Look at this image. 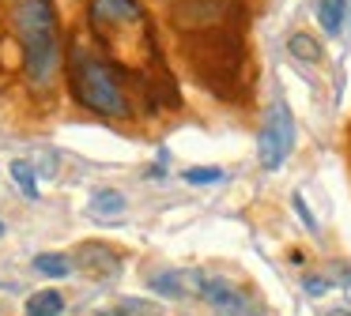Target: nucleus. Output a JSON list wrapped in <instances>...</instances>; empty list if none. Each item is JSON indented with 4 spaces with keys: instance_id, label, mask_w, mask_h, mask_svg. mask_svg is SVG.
Listing matches in <instances>:
<instances>
[{
    "instance_id": "7",
    "label": "nucleus",
    "mask_w": 351,
    "mask_h": 316,
    "mask_svg": "<svg viewBox=\"0 0 351 316\" xmlns=\"http://www.w3.org/2000/svg\"><path fill=\"white\" fill-rule=\"evenodd\" d=\"M197 293L208 301V305L223 308V313H230V316H253V305H250V298H245V293L238 290V286L223 282V278H204V275H200V286H197Z\"/></svg>"
},
{
    "instance_id": "11",
    "label": "nucleus",
    "mask_w": 351,
    "mask_h": 316,
    "mask_svg": "<svg viewBox=\"0 0 351 316\" xmlns=\"http://www.w3.org/2000/svg\"><path fill=\"white\" fill-rule=\"evenodd\" d=\"M91 211L99 218H114L125 211V196L117 192V188H99V192L91 196Z\"/></svg>"
},
{
    "instance_id": "16",
    "label": "nucleus",
    "mask_w": 351,
    "mask_h": 316,
    "mask_svg": "<svg viewBox=\"0 0 351 316\" xmlns=\"http://www.w3.org/2000/svg\"><path fill=\"white\" fill-rule=\"evenodd\" d=\"M110 316H159V308H155V305H147V301L125 298V301H117V308H114Z\"/></svg>"
},
{
    "instance_id": "21",
    "label": "nucleus",
    "mask_w": 351,
    "mask_h": 316,
    "mask_svg": "<svg viewBox=\"0 0 351 316\" xmlns=\"http://www.w3.org/2000/svg\"><path fill=\"white\" fill-rule=\"evenodd\" d=\"M0 237H4V222H0Z\"/></svg>"
},
{
    "instance_id": "17",
    "label": "nucleus",
    "mask_w": 351,
    "mask_h": 316,
    "mask_svg": "<svg viewBox=\"0 0 351 316\" xmlns=\"http://www.w3.org/2000/svg\"><path fill=\"white\" fill-rule=\"evenodd\" d=\"M185 181L189 185H215V181H223V170H185Z\"/></svg>"
},
{
    "instance_id": "13",
    "label": "nucleus",
    "mask_w": 351,
    "mask_h": 316,
    "mask_svg": "<svg viewBox=\"0 0 351 316\" xmlns=\"http://www.w3.org/2000/svg\"><path fill=\"white\" fill-rule=\"evenodd\" d=\"M8 170H12V181H16L19 188H23L27 200H38L42 192H38V177H34V166L27 162V158H16V162L8 166Z\"/></svg>"
},
{
    "instance_id": "18",
    "label": "nucleus",
    "mask_w": 351,
    "mask_h": 316,
    "mask_svg": "<svg viewBox=\"0 0 351 316\" xmlns=\"http://www.w3.org/2000/svg\"><path fill=\"white\" fill-rule=\"evenodd\" d=\"M328 290V282L325 278H317V275H310L306 278V293H313V298H317V293H325Z\"/></svg>"
},
{
    "instance_id": "19",
    "label": "nucleus",
    "mask_w": 351,
    "mask_h": 316,
    "mask_svg": "<svg viewBox=\"0 0 351 316\" xmlns=\"http://www.w3.org/2000/svg\"><path fill=\"white\" fill-rule=\"evenodd\" d=\"M295 211H298V215H302V222H306V226H310V230H317V222H313V215H310V207H306V203H302V196H295Z\"/></svg>"
},
{
    "instance_id": "20",
    "label": "nucleus",
    "mask_w": 351,
    "mask_h": 316,
    "mask_svg": "<svg viewBox=\"0 0 351 316\" xmlns=\"http://www.w3.org/2000/svg\"><path fill=\"white\" fill-rule=\"evenodd\" d=\"M328 316H348V313H343V308H336V313H328Z\"/></svg>"
},
{
    "instance_id": "12",
    "label": "nucleus",
    "mask_w": 351,
    "mask_h": 316,
    "mask_svg": "<svg viewBox=\"0 0 351 316\" xmlns=\"http://www.w3.org/2000/svg\"><path fill=\"white\" fill-rule=\"evenodd\" d=\"M193 275H178V271H162V275H152V290L162 293V298H185V282Z\"/></svg>"
},
{
    "instance_id": "3",
    "label": "nucleus",
    "mask_w": 351,
    "mask_h": 316,
    "mask_svg": "<svg viewBox=\"0 0 351 316\" xmlns=\"http://www.w3.org/2000/svg\"><path fill=\"white\" fill-rule=\"evenodd\" d=\"M69 87L84 109L99 113L106 120H129L132 117V102L125 94V87L117 83V68L110 60L87 53L84 45H76L69 57Z\"/></svg>"
},
{
    "instance_id": "5",
    "label": "nucleus",
    "mask_w": 351,
    "mask_h": 316,
    "mask_svg": "<svg viewBox=\"0 0 351 316\" xmlns=\"http://www.w3.org/2000/svg\"><path fill=\"white\" fill-rule=\"evenodd\" d=\"M242 23V0H174V27L182 34Z\"/></svg>"
},
{
    "instance_id": "2",
    "label": "nucleus",
    "mask_w": 351,
    "mask_h": 316,
    "mask_svg": "<svg viewBox=\"0 0 351 316\" xmlns=\"http://www.w3.org/2000/svg\"><path fill=\"white\" fill-rule=\"evenodd\" d=\"M19 49H23L27 83L34 90H49L61 68V23L53 0H16L12 8Z\"/></svg>"
},
{
    "instance_id": "9",
    "label": "nucleus",
    "mask_w": 351,
    "mask_h": 316,
    "mask_svg": "<svg viewBox=\"0 0 351 316\" xmlns=\"http://www.w3.org/2000/svg\"><path fill=\"white\" fill-rule=\"evenodd\" d=\"M317 23L328 38H336L348 23V0H317Z\"/></svg>"
},
{
    "instance_id": "1",
    "label": "nucleus",
    "mask_w": 351,
    "mask_h": 316,
    "mask_svg": "<svg viewBox=\"0 0 351 316\" xmlns=\"http://www.w3.org/2000/svg\"><path fill=\"white\" fill-rule=\"evenodd\" d=\"M185 64L197 75V83L215 98L234 102L242 94L245 79V42H242V23H227V27L212 30H193L185 34Z\"/></svg>"
},
{
    "instance_id": "4",
    "label": "nucleus",
    "mask_w": 351,
    "mask_h": 316,
    "mask_svg": "<svg viewBox=\"0 0 351 316\" xmlns=\"http://www.w3.org/2000/svg\"><path fill=\"white\" fill-rule=\"evenodd\" d=\"M291 150H295V117H291V105L283 98H276L265 117V128H261V140H257L261 166L265 170H280L291 158Z\"/></svg>"
},
{
    "instance_id": "6",
    "label": "nucleus",
    "mask_w": 351,
    "mask_h": 316,
    "mask_svg": "<svg viewBox=\"0 0 351 316\" xmlns=\"http://www.w3.org/2000/svg\"><path fill=\"white\" fill-rule=\"evenodd\" d=\"M91 30L95 34H106L110 27H132V23L144 19V8L140 0H91Z\"/></svg>"
},
{
    "instance_id": "10",
    "label": "nucleus",
    "mask_w": 351,
    "mask_h": 316,
    "mask_svg": "<svg viewBox=\"0 0 351 316\" xmlns=\"http://www.w3.org/2000/svg\"><path fill=\"white\" fill-rule=\"evenodd\" d=\"M64 313V298L57 290H38L27 298V316H61Z\"/></svg>"
},
{
    "instance_id": "15",
    "label": "nucleus",
    "mask_w": 351,
    "mask_h": 316,
    "mask_svg": "<svg viewBox=\"0 0 351 316\" xmlns=\"http://www.w3.org/2000/svg\"><path fill=\"white\" fill-rule=\"evenodd\" d=\"M287 49H291V57L306 60V64H317V60H321V45L313 42L310 34H291Z\"/></svg>"
},
{
    "instance_id": "8",
    "label": "nucleus",
    "mask_w": 351,
    "mask_h": 316,
    "mask_svg": "<svg viewBox=\"0 0 351 316\" xmlns=\"http://www.w3.org/2000/svg\"><path fill=\"white\" fill-rule=\"evenodd\" d=\"M80 256H84V267L91 271V275H99V278H110V275L121 271V256H117L110 245H99V241H95V245H84Z\"/></svg>"
},
{
    "instance_id": "14",
    "label": "nucleus",
    "mask_w": 351,
    "mask_h": 316,
    "mask_svg": "<svg viewBox=\"0 0 351 316\" xmlns=\"http://www.w3.org/2000/svg\"><path fill=\"white\" fill-rule=\"evenodd\" d=\"M34 271H38V275H49V278H64L72 271V263H69V256H61V252H42V256H34Z\"/></svg>"
},
{
    "instance_id": "22",
    "label": "nucleus",
    "mask_w": 351,
    "mask_h": 316,
    "mask_svg": "<svg viewBox=\"0 0 351 316\" xmlns=\"http://www.w3.org/2000/svg\"><path fill=\"white\" fill-rule=\"evenodd\" d=\"M95 316H110V313H95Z\"/></svg>"
},
{
    "instance_id": "23",
    "label": "nucleus",
    "mask_w": 351,
    "mask_h": 316,
    "mask_svg": "<svg viewBox=\"0 0 351 316\" xmlns=\"http://www.w3.org/2000/svg\"><path fill=\"white\" fill-rule=\"evenodd\" d=\"M348 278H351V267H348Z\"/></svg>"
}]
</instances>
